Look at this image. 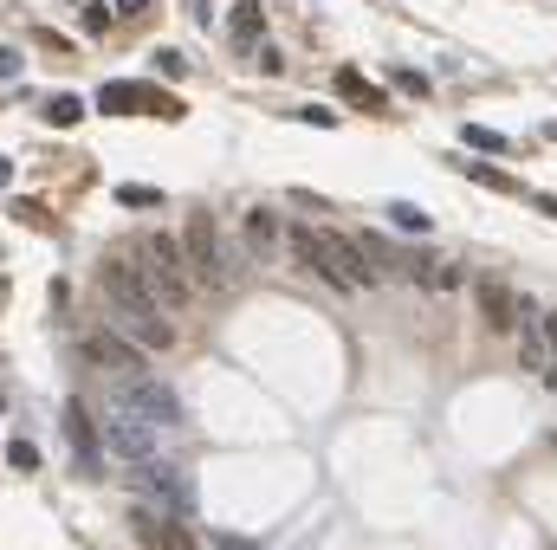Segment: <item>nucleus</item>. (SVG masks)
I'll return each mask as SVG.
<instances>
[{
  "instance_id": "nucleus-18",
  "label": "nucleus",
  "mask_w": 557,
  "mask_h": 550,
  "mask_svg": "<svg viewBox=\"0 0 557 550\" xmlns=\"http://www.w3.org/2000/svg\"><path fill=\"white\" fill-rule=\"evenodd\" d=\"M389 220H396L402 233H415V240H421V233H434V220H428V208H415V201H396V208H389Z\"/></svg>"
},
{
  "instance_id": "nucleus-13",
  "label": "nucleus",
  "mask_w": 557,
  "mask_h": 550,
  "mask_svg": "<svg viewBox=\"0 0 557 550\" xmlns=\"http://www.w3.org/2000/svg\"><path fill=\"white\" fill-rule=\"evenodd\" d=\"M98 110H104V117H137V110H143V85H124V78L104 85L98 91Z\"/></svg>"
},
{
  "instance_id": "nucleus-35",
  "label": "nucleus",
  "mask_w": 557,
  "mask_h": 550,
  "mask_svg": "<svg viewBox=\"0 0 557 550\" xmlns=\"http://www.w3.org/2000/svg\"><path fill=\"white\" fill-rule=\"evenodd\" d=\"M545 389H551V395H557V363H551V369H545Z\"/></svg>"
},
{
  "instance_id": "nucleus-31",
  "label": "nucleus",
  "mask_w": 557,
  "mask_h": 550,
  "mask_svg": "<svg viewBox=\"0 0 557 550\" xmlns=\"http://www.w3.org/2000/svg\"><path fill=\"white\" fill-rule=\"evenodd\" d=\"M214 550H260V544H247V538H214Z\"/></svg>"
},
{
  "instance_id": "nucleus-34",
  "label": "nucleus",
  "mask_w": 557,
  "mask_h": 550,
  "mask_svg": "<svg viewBox=\"0 0 557 550\" xmlns=\"http://www.w3.org/2000/svg\"><path fill=\"white\" fill-rule=\"evenodd\" d=\"M7 182H13V162H7V156H0V188H7Z\"/></svg>"
},
{
  "instance_id": "nucleus-16",
  "label": "nucleus",
  "mask_w": 557,
  "mask_h": 550,
  "mask_svg": "<svg viewBox=\"0 0 557 550\" xmlns=\"http://www.w3.org/2000/svg\"><path fill=\"white\" fill-rule=\"evenodd\" d=\"M46 123H59V130H72V123H85V98H72V91H59V98H46Z\"/></svg>"
},
{
  "instance_id": "nucleus-30",
  "label": "nucleus",
  "mask_w": 557,
  "mask_h": 550,
  "mask_svg": "<svg viewBox=\"0 0 557 550\" xmlns=\"http://www.w3.org/2000/svg\"><path fill=\"white\" fill-rule=\"evenodd\" d=\"M0 78H20V52L13 46H0Z\"/></svg>"
},
{
  "instance_id": "nucleus-11",
  "label": "nucleus",
  "mask_w": 557,
  "mask_h": 550,
  "mask_svg": "<svg viewBox=\"0 0 557 550\" xmlns=\"http://www.w3.org/2000/svg\"><path fill=\"white\" fill-rule=\"evenodd\" d=\"M357 246H363V259H370L376 279H402V272H409V266H402V246H396V240H383V233L363 227V233H357Z\"/></svg>"
},
{
  "instance_id": "nucleus-20",
  "label": "nucleus",
  "mask_w": 557,
  "mask_h": 550,
  "mask_svg": "<svg viewBox=\"0 0 557 550\" xmlns=\"http://www.w3.org/2000/svg\"><path fill=\"white\" fill-rule=\"evenodd\" d=\"M467 149H480V156H506V136H499V130H486V123H467Z\"/></svg>"
},
{
  "instance_id": "nucleus-22",
  "label": "nucleus",
  "mask_w": 557,
  "mask_h": 550,
  "mask_svg": "<svg viewBox=\"0 0 557 550\" xmlns=\"http://www.w3.org/2000/svg\"><path fill=\"white\" fill-rule=\"evenodd\" d=\"M7 460H13V473H33V466H39V447H33V440H13Z\"/></svg>"
},
{
  "instance_id": "nucleus-5",
  "label": "nucleus",
  "mask_w": 557,
  "mask_h": 550,
  "mask_svg": "<svg viewBox=\"0 0 557 550\" xmlns=\"http://www.w3.org/2000/svg\"><path fill=\"white\" fill-rule=\"evenodd\" d=\"M182 259H188V279H201L208 292H227L234 285V259L221 253V233L208 220H188L182 227Z\"/></svg>"
},
{
  "instance_id": "nucleus-6",
  "label": "nucleus",
  "mask_w": 557,
  "mask_h": 550,
  "mask_svg": "<svg viewBox=\"0 0 557 550\" xmlns=\"http://www.w3.org/2000/svg\"><path fill=\"white\" fill-rule=\"evenodd\" d=\"M78 356H85L91 369H104L111 382H137V376H149V369H143V343L117 337V330H85V337H78Z\"/></svg>"
},
{
  "instance_id": "nucleus-4",
  "label": "nucleus",
  "mask_w": 557,
  "mask_h": 550,
  "mask_svg": "<svg viewBox=\"0 0 557 550\" xmlns=\"http://www.w3.org/2000/svg\"><path fill=\"white\" fill-rule=\"evenodd\" d=\"M130 486L143 492V505H156V512H169V518L195 512V486H188V473H182V466H169L162 453H156V460H137Z\"/></svg>"
},
{
  "instance_id": "nucleus-14",
  "label": "nucleus",
  "mask_w": 557,
  "mask_h": 550,
  "mask_svg": "<svg viewBox=\"0 0 557 550\" xmlns=\"http://www.w3.org/2000/svg\"><path fill=\"white\" fill-rule=\"evenodd\" d=\"M337 98L357 104V110H383V91H376L370 78H357V72H337Z\"/></svg>"
},
{
  "instance_id": "nucleus-24",
  "label": "nucleus",
  "mask_w": 557,
  "mask_h": 550,
  "mask_svg": "<svg viewBox=\"0 0 557 550\" xmlns=\"http://www.w3.org/2000/svg\"><path fill=\"white\" fill-rule=\"evenodd\" d=\"M13 220H33V227H52V208H46V201H13Z\"/></svg>"
},
{
  "instance_id": "nucleus-28",
  "label": "nucleus",
  "mask_w": 557,
  "mask_h": 550,
  "mask_svg": "<svg viewBox=\"0 0 557 550\" xmlns=\"http://www.w3.org/2000/svg\"><path fill=\"white\" fill-rule=\"evenodd\" d=\"M396 85L409 91V98H428V78H421V72H396Z\"/></svg>"
},
{
  "instance_id": "nucleus-32",
  "label": "nucleus",
  "mask_w": 557,
  "mask_h": 550,
  "mask_svg": "<svg viewBox=\"0 0 557 550\" xmlns=\"http://www.w3.org/2000/svg\"><path fill=\"white\" fill-rule=\"evenodd\" d=\"M149 7V0H117V13H143Z\"/></svg>"
},
{
  "instance_id": "nucleus-8",
  "label": "nucleus",
  "mask_w": 557,
  "mask_h": 550,
  "mask_svg": "<svg viewBox=\"0 0 557 550\" xmlns=\"http://www.w3.org/2000/svg\"><path fill=\"white\" fill-rule=\"evenodd\" d=\"M104 447L117 453V460H156L162 453V434H156V421H143V415H130V408H117L111 421H104Z\"/></svg>"
},
{
  "instance_id": "nucleus-27",
  "label": "nucleus",
  "mask_w": 557,
  "mask_h": 550,
  "mask_svg": "<svg viewBox=\"0 0 557 550\" xmlns=\"http://www.w3.org/2000/svg\"><path fill=\"white\" fill-rule=\"evenodd\" d=\"M156 72H162V78H182L188 59H182V52H156Z\"/></svg>"
},
{
  "instance_id": "nucleus-15",
  "label": "nucleus",
  "mask_w": 557,
  "mask_h": 550,
  "mask_svg": "<svg viewBox=\"0 0 557 550\" xmlns=\"http://www.w3.org/2000/svg\"><path fill=\"white\" fill-rule=\"evenodd\" d=\"M240 233H247V246H253V253H273V246H279V220L266 214V208H253Z\"/></svg>"
},
{
  "instance_id": "nucleus-2",
  "label": "nucleus",
  "mask_w": 557,
  "mask_h": 550,
  "mask_svg": "<svg viewBox=\"0 0 557 550\" xmlns=\"http://www.w3.org/2000/svg\"><path fill=\"white\" fill-rule=\"evenodd\" d=\"M149 285H156L162 311H188V298H195V279H188V259H182V240H169V233H143L137 246Z\"/></svg>"
},
{
  "instance_id": "nucleus-1",
  "label": "nucleus",
  "mask_w": 557,
  "mask_h": 550,
  "mask_svg": "<svg viewBox=\"0 0 557 550\" xmlns=\"http://www.w3.org/2000/svg\"><path fill=\"white\" fill-rule=\"evenodd\" d=\"M98 292L111 298L117 330H124L130 343H143V350H175V311H162V298H156V285H149L137 253H111L104 259L98 266Z\"/></svg>"
},
{
  "instance_id": "nucleus-12",
  "label": "nucleus",
  "mask_w": 557,
  "mask_h": 550,
  "mask_svg": "<svg viewBox=\"0 0 557 550\" xmlns=\"http://www.w3.org/2000/svg\"><path fill=\"white\" fill-rule=\"evenodd\" d=\"M480 318L486 330H506L512 318H519V298L506 292V285H493V279H480Z\"/></svg>"
},
{
  "instance_id": "nucleus-29",
  "label": "nucleus",
  "mask_w": 557,
  "mask_h": 550,
  "mask_svg": "<svg viewBox=\"0 0 557 550\" xmlns=\"http://www.w3.org/2000/svg\"><path fill=\"white\" fill-rule=\"evenodd\" d=\"M538 330H545V343H551V363H557V311H538Z\"/></svg>"
},
{
  "instance_id": "nucleus-17",
  "label": "nucleus",
  "mask_w": 557,
  "mask_h": 550,
  "mask_svg": "<svg viewBox=\"0 0 557 550\" xmlns=\"http://www.w3.org/2000/svg\"><path fill=\"white\" fill-rule=\"evenodd\" d=\"M227 20H234V39H240V46H253V39L266 33V20H260V7H253V0H240Z\"/></svg>"
},
{
  "instance_id": "nucleus-19",
  "label": "nucleus",
  "mask_w": 557,
  "mask_h": 550,
  "mask_svg": "<svg viewBox=\"0 0 557 550\" xmlns=\"http://www.w3.org/2000/svg\"><path fill=\"white\" fill-rule=\"evenodd\" d=\"M292 253H298V266H305V272H318V227L298 220V227H292Z\"/></svg>"
},
{
  "instance_id": "nucleus-3",
  "label": "nucleus",
  "mask_w": 557,
  "mask_h": 550,
  "mask_svg": "<svg viewBox=\"0 0 557 550\" xmlns=\"http://www.w3.org/2000/svg\"><path fill=\"white\" fill-rule=\"evenodd\" d=\"M318 279L337 285V292H363V285H376V272H370V259H363L357 233L318 227Z\"/></svg>"
},
{
  "instance_id": "nucleus-33",
  "label": "nucleus",
  "mask_w": 557,
  "mask_h": 550,
  "mask_svg": "<svg viewBox=\"0 0 557 550\" xmlns=\"http://www.w3.org/2000/svg\"><path fill=\"white\" fill-rule=\"evenodd\" d=\"M538 208H545V214L557 220V195H538Z\"/></svg>"
},
{
  "instance_id": "nucleus-10",
  "label": "nucleus",
  "mask_w": 557,
  "mask_h": 550,
  "mask_svg": "<svg viewBox=\"0 0 557 550\" xmlns=\"http://www.w3.org/2000/svg\"><path fill=\"white\" fill-rule=\"evenodd\" d=\"M65 440H72V460L85 466V473L104 460V434H98V421H91L85 402H65Z\"/></svg>"
},
{
  "instance_id": "nucleus-26",
  "label": "nucleus",
  "mask_w": 557,
  "mask_h": 550,
  "mask_svg": "<svg viewBox=\"0 0 557 550\" xmlns=\"http://www.w3.org/2000/svg\"><path fill=\"white\" fill-rule=\"evenodd\" d=\"M117 201L124 208H156V188H117Z\"/></svg>"
},
{
  "instance_id": "nucleus-21",
  "label": "nucleus",
  "mask_w": 557,
  "mask_h": 550,
  "mask_svg": "<svg viewBox=\"0 0 557 550\" xmlns=\"http://www.w3.org/2000/svg\"><path fill=\"white\" fill-rule=\"evenodd\" d=\"M117 7H104V0H85V33H111Z\"/></svg>"
},
{
  "instance_id": "nucleus-25",
  "label": "nucleus",
  "mask_w": 557,
  "mask_h": 550,
  "mask_svg": "<svg viewBox=\"0 0 557 550\" xmlns=\"http://www.w3.org/2000/svg\"><path fill=\"white\" fill-rule=\"evenodd\" d=\"M298 123H311V130H337V117L324 104H305V110H298Z\"/></svg>"
},
{
  "instance_id": "nucleus-23",
  "label": "nucleus",
  "mask_w": 557,
  "mask_h": 550,
  "mask_svg": "<svg viewBox=\"0 0 557 550\" xmlns=\"http://www.w3.org/2000/svg\"><path fill=\"white\" fill-rule=\"evenodd\" d=\"M467 175H473L480 188H512V175H506V169H493V162H473Z\"/></svg>"
},
{
  "instance_id": "nucleus-36",
  "label": "nucleus",
  "mask_w": 557,
  "mask_h": 550,
  "mask_svg": "<svg viewBox=\"0 0 557 550\" xmlns=\"http://www.w3.org/2000/svg\"><path fill=\"white\" fill-rule=\"evenodd\" d=\"M0 408H7V389H0Z\"/></svg>"
},
{
  "instance_id": "nucleus-9",
  "label": "nucleus",
  "mask_w": 557,
  "mask_h": 550,
  "mask_svg": "<svg viewBox=\"0 0 557 550\" xmlns=\"http://www.w3.org/2000/svg\"><path fill=\"white\" fill-rule=\"evenodd\" d=\"M130 531H137V544H143V550H188V544H195L182 518L156 512V505H130Z\"/></svg>"
},
{
  "instance_id": "nucleus-7",
  "label": "nucleus",
  "mask_w": 557,
  "mask_h": 550,
  "mask_svg": "<svg viewBox=\"0 0 557 550\" xmlns=\"http://www.w3.org/2000/svg\"><path fill=\"white\" fill-rule=\"evenodd\" d=\"M117 408H130V415L156 421V428H182V402H175V389H169V382H156V376L117 382Z\"/></svg>"
}]
</instances>
